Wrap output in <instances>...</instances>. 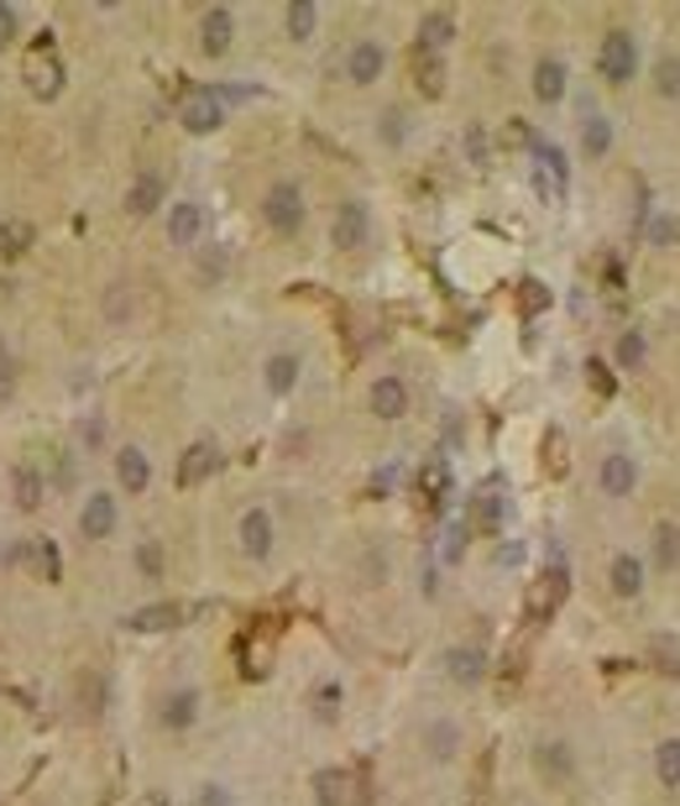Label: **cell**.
I'll return each instance as SVG.
<instances>
[{"instance_id": "cell-1", "label": "cell", "mask_w": 680, "mask_h": 806, "mask_svg": "<svg viewBox=\"0 0 680 806\" xmlns=\"http://www.w3.org/2000/svg\"><path fill=\"white\" fill-rule=\"evenodd\" d=\"M21 79L32 89V100H59L63 95V79H68V68H63V53L53 32H38V38L26 42V53H21Z\"/></svg>"}, {"instance_id": "cell-2", "label": "cell", "mask_w": 680, "mask_h": 806, "mask_svg": "<svg viewBox=\"0 0 680 806\" xmlns=\"http://www.w3.org/2000/svg\"><path fill=\"white\" fill-rule=\"evenodd\" d=\"M529 158H534V168H529V179H534V194H540L544 204H561L565 200V183H571V162H565L561 147H550L544 137L529 141Z\"/></svg>"}, {"instance_id": "cell-3", "label": "cell", "mask_w": 680, "mask_h": 806, "mask_svg": "<svg viewBox=\"0 0 680 806\" xmlns=\"http://www.w3.org/2000/svg\"><path fill=\"white\" fill-rule=\"evenodd\" d=\"M304 215H309V204H304V189L299 183H273L267 189V200H262V221L273 225L278 236H299L304 231Z\"/></svg>"}, {"instance_id": "cell-4", "label": "cell", "mask_w": 680, "mask_h": 806, "mask_svg": "<svg viewBox=\"0 0 680 806\" xmlns=\"http://www.w3.org/2000/svg\"><path fill=\"white\" fill-rule=\"evenodd\" d=\"M565 592H571V571H565V565H544L540 576H534V586H529V603H523L529 624L555 618V607L565 603Z\"/></svg>"}, {"instance_id": "cell-5", "label": "cell", "mask_w": 680, "mask_h": 806, "mask_svg": "<svg viewBox=\"0 0 680 806\" xmlns=\"http://www.w3.org/2000/svg\"><path fill=\"white\" fill-rule=\"evenodd\" d=\"M597 74L613 89L618 84H628L634 74H639V47H634V32H607L602 38V53H597Z\"/></svg>"}, {"instance_id": "cell-6", "label": "cell", "mask_w": 680, "mask_h": 806, "mask_svg": "<svg viewBox=\"0 0 680 806\" xmlns=\"http://www.w3.org/2000/svg\"><path fill=\"white\" fill-rule=\"evenodd\" d=\"M225 121V105L215 89H189L179 100V126L183 131H194V137H210L215 126Z\"/></svg>"}, {"instance_id": "cell-7", "label": "cell", "mask_w": 680, "mask_h": 806, "mask_svg": "<svg viewBox=\"0 0 680 806\" xmlns=\"http://www.w3.org/2000/svg\"><path fill=\"white\" fill-rule=\"evenodd\" d=\"M11 565H21V571H32L38 582H59L63 576V555L53 540H21L17 550H11Z\"/></svg>"}, {"instance_id": "cell-8", "label": "cell", "mask_w": 680, "mask_h": 806, "mask_svg": "<svg viewBox=\"0 0 680 806\" xmlns=\"http://www.w3.org/2000/svg\"><path fill=\"white\" fill-rule=\"evenodd\" d=\"M366 236H372V215H366V204L340 200L336 225H330V242H336L340 252H357V246H366Z\"/></svg>"}, {"instance_id": "cell-9", "label": "cell", "mask_w": 680, "mask_h": 806, "mask_svg": "<svg viewBox=\"0 0 680 806\" xmlns=\"http://www.w3.org/2000/svg\"><path fill=\"white\" fill-rule=\"evenodd\" d=\"M116 524H120L116 498H110V492H89L84 508H79V534H84V540H110Z\"/></svg>"}, {"instance_id": "cell-10", "label": "cell", "mask_w": 680, "mask_h": 806, "mask_svg": "<svg viewBox=\"0 0 680 806\" xmlns=\"http://www.w3.org/2000/svg\"><path fill=\"white\" fill-rule=\"evenodd\" d=\"M315 802L320 806H361V775L357 770H320V775H315Z\"/></svg>"}, {"instance_id": "cell-11", "label": "cell", "mask_w": 680, "mask_h": 806, "mask_svg": "<svg viewBox=\"0 0 680 806\" xmlns=\"http://www.w3.org/2000/svg\"><path fill=\"white\" fill-rule=\"evenodd\" d=\"M231 42H236V17H231L225 6H210V11L200 17V47L210 53V59H225Z\"/></svg>"}, {"instance_id": "cell-12", "label": "cell", "mask_w": 680, "mask_h": 806, "mask_svg": "<svg viewBox=\"0 0 680 806\" xmlns=\"http://www.w3.org/2000/svg\"><path fill=\"white\" fill-rule=\"evenodd\" d=\"M221 445L215 441H194L189 450H183V462H179V487H200L204 477H215L221 471Z\"/></svg>"}, {"instance_id": "cell-13", "label": "cell", "mask_w": 680, "mask_h": 806, "mask_svg": "<svg viewBox=\"0 0 680 806\" xmlns=\"http://www.w3.org/2000/svg\"><path fill=\"white\" fill-rule=\"evenodd\" d=\"M236 534H241V550H246L252 561H267V555H273V513H267V508H246Z\"/></svg>"}, {"instance_id": "cell-14", "label": "cell", "mask_w": 680, "mask_h": 806, "mask_svg": "<svg viewBox=\"0 0 680 806\" xmlns=\"http://www.w3.org/2000/svg\"><path fill=\"white\" fill-rule=\"evenodd\" d=\"M382 68H387V53H382V42L361 38L351 53H346V79L351 84H378Z\"/></svg>"}, {"instance_id": "cell-15", "label": "cell", "mask_w": 680, "mask_h": 806, "mask_svg": "<svg viewBox=\"0 0 680 806\" xmlns=\"http://www.w3.org/2000/svg\"><path fill=\"white\" fill-rule=\"evenodd\" d=\"M597 482H602V492H607V498H628V492L639 487V466H634V456L613 450V456H602Z\"/></svg>"}, {"instance_id": "cell-16", "label": "cell", "mask_w": 680, "mask_h": 806, "mask_svg": "<svg viewBox=\"0 0 680 806\" xmlns=\"http://www.w3.org/2000/svg\"><path fill=\"white\" fill-rule=\"evenodd\" d=\"M126 624L137 628V634H168V628L189 624V607H183V603H152V607H137Z\"/></svg>"}, {"instance_id": "cell-17", "label": "cell", "mask_w": 680, "mask_h": 806, "mask_svg": "<svg viewBox=\"0 0 680 806\" xmlns=\"http://www.w3.org/2000/svg\"><path fill=\"white\" fill-rule=\"evenodd\" d=\"M445 676H450L456 686H481L487 681V655H481L477 645L445 649Z\"/></svg>"}, {"instance_id": "cell-18", "label": "cell", "mask_w": 680, "mask_h": 806, "mask_svg": "<svg viewBox=\"0 0 680 806\" xmlns=\"http://www.w3.org/2000/svg\"><path fill=\"white\" fill-rule=\"evenodd\" d=\"M200 236H204V204H194V200L173 204V210H168V242L200 246Z\"/></svg>"}, {"instance_id": "cell-19", "label": "cell", "mask_w": 680, "mask_h": 806, "mask_svg": "<svg viewBox=\"0 0 680 806\" xmlns=\"http://www.w3.org/2000/svg\"><path fill=\"white\" fill-rule=\"evenodd\" d=\"M366 403H372V414L378 420H403L408 414V388H403V378H378L372 383V393H366Z\"/></svg>"}, {"instance_id": "cell-20", "label": "cell", "mask_w": 680, "mask_h": 806, "mask_svg": "<svg viewBox=\"0 0 680 806\" xmlns=\"http://www.w3.org/2000/svg\"><path fill=\"white\" fill-rule=\"evenodd\" d=\"M158 718H162V728H173V733H183V728H194L200 723V691H168L162 697V707H158Z\"/></svg>"}, {"instance_id": "cell-21", "label": "cell", "mask_w": 680, "mask_h": 806, "mask_svg": "<svg viewBox=\"0 0 680 806\" xmlns=\"http://www.w3.org/2000/svg\"><path fill=\"white\" fill-rule=\"evenodd\" d=\"M116 477H120L126 492H147V482H152V462H147L141 445H120L116 450Z\"/></svg>"}, {"instance_id": "cell-22", "label": "cell", "mask_w": 680, "mask_h": 806, "mask_svg": "<svg viewBox=\"0 0 680 806\" xmlns=\"http://www.w3.org/2000/svg\"><path fill=\"white\" fill-rule=\"evenodd\" d=\"M502 513H508L502 492H498V487H481L477 498H471V519H466V524L477 529V534H498V529H502Z\"/></svg>"}, {"instance_id": "cell-23", "label": "cell", "mask_w": 680, "mask_h": 806, "mask_svg": "<svg viewBox=\"0 0 680 806\" xmlns=\"http://www.w3.org/2000/svg\"><path fill=\"white\" fill-rule=\"evenodd\" d=\"M450 38H456V17H450V11H424L419 42H414V47H424V53H445Z\"/></svg>"}, {"instance_id": "cell-24", "label": "cell", "mask_w": 680, "mask_h": 806, "mask_svg": "<svg viewBox=\"0 0 680 806\" xmlns=\"http://www.w3.org/2000/svg\"><path fill=\"white\" fill-rule=\"evenodd\" d=\"M534 100L561 105L565 100V63L561 59H540L534 63Z\"/></svg>"}, {"instance_id": "cell-25", "label": "cell", "mask_w": 680, "mask_h": 806, "mask_svg": "<svg viewBox=\"0 0 680 806\" xmlns=\"http://www.w3.org/2000/svg\"><path fill=\"white\" fill-rule=\"evenodd\" d=\"M158 204H162V173H152V168H147V173H137V183H131V194H126V210L147 221Z\"/></svg>"}, {"instance_id": "cell-26", "label": "cell", "mask_w": 680, "mask_h": 806, "mask_svg": "<svg viewBox=\"0 0 680 806\" xmlns=\"http://www.w3.org/2000/svg\"><path fill=\"white\" fill-rule=\"evenodd\" d=\"M414 79H419V89L429 95V100H440V95H445V59H440V53H424V47H414Z\"/></svg>"}, {"instance_id": "cell-27", "label": "cell", "mask_w": 680, "mask_h": 806, "mask_svg": "<svg viewBox=\"0 0 680 806\" xmlns=\"http://www.w3.org/2000/svg\"><path fill=\"white\" fill-rule=\"evenodd\" d=\"M11 492H17V508L21 513H38L42 508V477L32 462H21L17 471H11Z\"/></svg>"}, {"instance_id": "cell-28", "label": "cell", "mask_w": 680, "mask_h": 806, "mask_svg": "<svg viewBox=\"0 0 680 806\" xmlns=\"http://www.w3.org/2000/svg\"><path fill=\"white\" fill-rule=\"evenodd\" d=\"M534 765L544 770V781H571L576 775V754L565 744H540L534 749Z\"/></svg>"}, {"instance_id": "cell-29", "label": "cell", "mask_w": 680, "mask_h": 806, "mask_svg": "<svg viewBox=\"0 0 680 806\" xmlns=\"http://www.w3.org/2000/svg\"><path fill=\"white\" fill-rule=\"evenodd\" d=\"M283 26H288V38L294 42H309L315 38V26H320V6H315V0H294V6L283 11Z\"/></svg>"}, {"instance_id": "cell-30", "label": "cell", "mask_w": 680, "mask_h": 806, "mask_svg": "<svg viewBox=\"0 0 680 806\" xmlns=\"http://www.w3.org/2000/svg\"><path fill=\"white\" fill-rule=\"evenodd\" d=\"M607 582H613V592H618V597H639V592H644V565L634 561V555H613V571H607Z\"/></svg>"}, {"instance_id": "cell-31", "label": "cell", "mask_w": 680, "mask_h": 806, "mask_svg": "<svg viewBox=\"0 0 680 806\" xmlns=\"http://www.w3.org/2000/svg\"><path fill=\"white\" fill-rule=\"evenodd\" d=\"M581 152L592 162L613 152V121L607 116H586V126H581Z\"/></svg>"}, {"instance_id": "cell-32", "label": "cell", "mask_w": 680, "mask_h": 806, "mask_svg": "<svg viewBox=\"0 0 680 806\" xmlns=\"http://www.w3.org/2000/svg\"><path fill=\"white\" fill-rule=\"evenodd\" d=\"M424 749H429V760H450L460 749V728L450 723V718H440V723L424 728Z\"/></svg>"}, {"instance_id": "cell-33", "label": "cell", "mask_w": 680, "mask_h": 806, "mask_svg": "<svg viewBox=\"0 0 680 806\" xmlns=\"http://www.w3.org/2000/svg\"><path fill=\"white\" fill-rule=\"evenodd\" d=\"M294 383H299V357L294 351L267 357V393H294Z\"/></svg>"}, {"instance_id": "cell-34", "label": "cell", "mask_w": 680, "mask_h": 806, "mask_svg": "<svg viewBox=\"0 0 680 806\" xmlns=\"http://www.w3.org/2000/svg\"><path fill=\"white\" fill-rule=\"evenodd\" d=\"M419 498H424V503H435V508L450 498V466H445V462L424 466V471H419Z\"/></svg>"}, {"instance_id": "cell-35", "label": "cell", "mask_w": 680, "mask_h": 806, "mask_svg": "<svg viewBox=\"0 0 680 806\" xmlns=\"http://www.w3.org/2000/svg\"><path fill=\"white\" fill-rule=\"evenodd\" d=\"M655 775H660V786L680 791V739H665L655 749Z\"/></svg>"}, {"instance_id": "cell-36", "label": "cell", "mask_w": 680, "mask_h": 806, "mask_svg": "<svg viewBox=\"0 0 680 806\" xmlns=\"http://www.w3.org/2000/svg\"><path fill=\"white\" fill-rule=\"evenodd\" d=\"M655 565L676 571L680 565V529L676 524H655Z\"/></svg>"}, {"instance_id": "cell-37", "label": "cell", "mask_w": 680, "mask_h": 806, "mask_svg": "<svg viewBox=\"0 0 680 806\" xmlns=\"http://www.w3.org/2000/svg\"><path fill=\"white\" fill-rule=\"evenodd\" d=\"M655 89H660L665 100H680V59L676 53H665V59L655 63Z\"/></svg>"}, {"instance_id": "cell-38", "label": "cell", "mask_w": 680, "mask_h": 806, "mask_svg": "<svg viewBox=\"0 0 680 806\" xmlns=\"http://www.w3.org/2000/svg\"><path fill=\"white\" fill-rule=\"evenodd\" d=\"M26 242H32V225L0 221V257H21V252H26Z\"/></svg>"}, {"instance_id": "cell-39", "label": "cell", "mask_w": 680, "mask_h": 806, "mask_svg": "<svg viewBox=\"0 0 680 806\" xmlns=\"http://www.w3.org/2000/svg\"><path fill=\"white\" fill-rule=\"evenodd\" d=\"M236 655H241V670H246L252 681H257V676H267V645H262V639H241Z\"/></svg>"}, {"instance_id": "cell-40", "label": "cell", "mask_w": 680, "mask_h": 806, "mask_svg": "<svg viewBox=\"0 0 680 806\" xmlns=\"http://www.w3.org/2000/svg\"><path fill=\"white\" fill-rule=\"evenodd\" d=\"M618 367L623 372H639L644 367V336L639 330H623L618 336Z\"/></svg>"}, {"instance_id": "cell-41", "label": "cell", "mask_w": 680, "mask_h": 806, "mask_svg": "<svg viewBox=\"0 0 680 806\" xmlns=\"http://www.w3.org/2000/svg\"><path fill=\"white\" fill-rule=\"evenodd\" d=\"M137 571H141V576H152V582L162 576V550H158V540H141L137 544Z\"/></svg>"}, {"instance_id": "cell-42", "label": "cell", "mask_w": 680, "mask_h": 806, "mask_svg": "<svg viewBox=\"0 0 680 806\" xmlns=\"http://www.w3.org/2000/svg\"><path fill=\"white\" fill-rule=\"evenodd\" d=\"M649 242H655V246H676L680 242V221H676V215H655V221H649Z\"/></svg>"}, {"instance_id": "cell-43", "label": "cell", "mask_w": 680, "mask_h": 806, "mask_svg": "<svg viewBox=\"0 0 680 806\" xmlns=\"http://www.w3.org/2000/svg\"><path fill=\"white\" fill-rule=\"evenodd\" d=\"M17 393V357H11V346L0 341V403Z\"/></svg>"}, {"instance_id": "cell-44", "label": "cell", "mask_w": 680, "mask_h": 806, "mask_svg": "<svg viewBox=\"0 0 680 806\" xmlns=\"http://www.w3.org/2000/svg\"><path fill=\"white\" fill-rule=\"evenodd\" d=\"M544 466H550L555 477L565 471V435H561V429H550V435H544Z\"/></svg>"}, {"instance_id": "cell-45", "label": "cell", "mask_w": 680, "mask_h": 806, "mask_svg": "<svg viewBox=\"0 0 680 806\" xmlns=\"http://www.w3.org/2000/svg\"><path fill=\"white\" fill-rule=\"evenodd\" d=\"M105 315H110V320H126V315H131V294H126V283H110V294H105Z\"/></svg>"}, {"instance_id": "cell-46", "label": "cell", "mask_w": 680, "mask_h": 806, "mask_svg": "<svg viewBox=\"0 0 680 806\" xmlns=\"http://www.w3.org/2000/svg\"><path fill=\"white\" fill-rule=\"evenodd\" d=\"M523 309H529V315H540V309H550V288H544L540 278H529V283H523Z\"/></svg>"}, {"instance_id": "cell-47", "label": "cell", "mask_w": 680, "mask_h": 806, "mask_svg": "<svg viewBox=\"0 0 680 806\" xmlns=\"http://www.w3.org/2000/svg\"><path fill=\"white\" fill-rule=\"evenodd\" d=\"M466 158L477 162V168H487V131H481V126L466 131Z\"/></svg>"}, {"instance_id": "cell-48", "label": "cell", "mask_w": 680, "mask_h": 806, "mask_svg": "<svg viewBox=\"0 0 680 806\" xmlns=\"http://www.w3.org/2000/svg\"><path fill=\"white\" fill-rule=\"evenodd\" d=\"M11 42H17V6H6V0H0V53H6Z\"/></svg>"}, {"instance_id": "cell-49", "label": "cell", "mask_w": 680, "mask_h": 806, "mask_svg": "<svg viewBox=\"0 0 680 806\" xmlns=\"http://www.w3.org/2000/svg\"><path fill=\"white\" fill-rule=\"evenodd\" d=\"M403 131H408V126H403V110H382V141H393V147H399Z\"/></svg>"}, {"instance_id": "cell-50", "label": "cell", "mask_w": 680, "mask_h": 806, "mask_svg": "<svg viewBox=\"0 0 680 806\" xmlns=\"http://www.w3.org/2000/svg\"><path fill=\"white\" fill-rule=\"evenodd\" d=\"M586 378H592V388H597V393H613V372H607V362H597V357H592V362H586Z\"/></svg>"}, {"instance_id": "cell-51", "label": "cell", "mask_w": 680, "mask_h": 806, "mask_svg": "<svg viewBox=\"0 0 680 806\" xmlns=\"http://www.w3.org/2000/svg\"><path fill=\"white\" fill-rule=\"evenodd\" d=\"M460 550H466V524H456L445 534V561H460Z\"/></svg>"}, {"instance_id": "cell-52", "label": "cell", "mask_w": 680, "mask_h": 806, "mask_svg": "<svg viewBox=\"0 0 680 806\" xmlns=\"http://www.w3.org/2000/svg\"><path fill=\"white\" fill-rule=\"evenodd\" d=\"M79 441H84V445H100V441H105V420H84V424H79Z\"/></svg>"}, {"instance_id": "cell-53", "label": "cell", "mask_w": 680, "mask_h": 806, "mask_svg": "<svg viewBox=\"0 0 680 806\" xmlns=\"http://www.w3.org/2000/svg\"><path fill=\"white\" fill-rule=\"evenodd\" d=\"M221 267H225V252H210L204 257V278H221Z\"/></svg>"}, {"instance_id": "cell-54", "label": "cell", "mask_w": 680, "mask_h": 806, "mask_svg": "<svg viewBox=\"0 0 680 806\" xmlns=\"http://www.w3.org/2000/svg\"><path fill=\"white\" fill-rule=\"evenodd\" d=\"M320 718H336V686H325L320 691Z\"/></svg>"}, {"instance_id": "cell-55", "label": "cell", "mask_w": 680, "mask_h": 806, "mask_svg": "<svg viewBox=\"0 0 680 806\" xmlns=\"http://www.w3.org/2000/svg\"><path fill=\"white\" fill-rule=\"evenodd\" d=\"M204 806H231V796L221 786H204Z\"/></svg>"}, {"instance_id": "cell-56", "label": "cell", "mask_w": 680, "mask_h": 806, "mask_svg": "<svg viewBox=\"0 0 680 806\" xmlns=\"http://www.w3.org/2000/svg\"><path fill=\"white\" fill-rule=\"evenodd\" d=\"M141 806H168V796H162V791H147V796H141Z\"/></svg>"}]
</instances>
